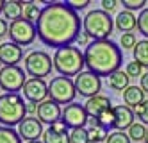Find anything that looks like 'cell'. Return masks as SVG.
I'll return each instance as SVG.
<instances>
[{
  "mask_svg": "<svg viewBox=\"0 0 148 143\" xmlns=\"http://www.w3.org/2000/svg\"><path fill=\"white\" fill-rule=\"evenodd\" d=\"M39 41L47 47H70L80 34V16L64 2H48L36 21Z\"/></svg>",
  "mask_w": 148,
  "mask_h": 143,
  "instance_id": "cell-1",
  "label": "cell"
},
{
  "mask_svg": "<svg viewBox=\"0 0 148 143\" xmlns=\"http://www.w3.org/2000/svg\"><path fill=\"white\" fill-rule=\"evenodd\" d=\"M88 72L98 75V77H111L114 72L121 68V50L111 39L102 41H91L84 50Z\"/></svg>",
  "mask_w": 148,
  "mask_h": 143,
  "instance_id": "cell-2",
  "label": "cell"
},
{
  "mask_svg": "<svg viewBox=\"0 0 148 143\" xmlns=\"http://www.w3.org/2000/svg\"><path fill=\"white\" fill-rule=\"evenodd\" d=\"M52 59H54V70L62 77H71V75L77 77L80 72H84V66H86L84 52L71 45L57 48Z\"/></svg>",
  "mask_w": 148,
  "mask_h": 143,
  "instance_id": "cell-3",
  "label": "cell"
},
{
  "mask_svg": "<svg viewBox=\"0 0 148 143\" xmlns=\"http://www.w3.org/2000/svg\"><path fill=\"white\" fill-rule=\"evenodd\" d=\"M27 118V104L22 95L4 93L0 95V124L2 127L20 125Z\"/></svg>",
  "mask_w": 148,
  "mask_h": 143,
  "instance_id": "cell-4",
  "label": "cell"
},
{
  "mask_svg": "<svg viewBox=\"0 0 148 143\" xmlns=\"http://www.w3.org/2000/svg\"><path fill=\"white\" fill-rule=\"evenodd\" d=\"M112 27L114 21L111 15L102 9H93L82 18V29L89 38H93V41L107 39L112 32Z\"/></svg>",
  "mask_w": 148,
  "mask_h": 143,
  "instance_id": "cell-5",
  "label": "cell"
},
{
  "mask_svg": "<svg viewBox=\"0 0 148 143\" xmlns=\"http://www.w3.org/2000/svg\"><path fill=\"white\" fill-rule=\"evenodd\" d=\"M23 66H25V73L30 75V79H43V77L52 73L54 59L43 50H32L25 56Z\"/></svg>",
  "mask_w": 148,
  "mask_h": 143,
  "instance_id": "cell-6",
  "label": "cell"
},
{
  "mask_svg": "<svg viewBox=\"0 0 148 143\" xmlns=\"http://www.w3.org/2000/svg\"><path fill=\"white\" fill-rule=\"evenodd\" d=\"M77 95L75 82L70 77L57 75L48 82V97L57 104H73V98Z\"/></svg>",
  "mask_w": 148,
  "mask_h": 143,
  "instance_id": "cell-7",
  "label": "cell"
},
{
  "mask_svg": "<svg viewBox=\"0 0 148 143\" xmlns=\"http://www.w3.org/2000/svg\"><path fill=\"white\" fill-rule=\"evenodd\" d=\"M27 73L20 66H2L0 70V90L5 93H18L27 82Z\"/></svg>",
  "mask_w": 148,
  "mask_h": 143,
  "instance_id": "cell-8",
  "label": "cell"
},
{
  "mask_svg": "<svg viewBox=\"0 0 148 143\" xmlns=\"http://www.w3.org/2000/svg\"><path fill=\"white\" fill-rule=\"evenodd\" d=\"M36 36H38L36 23H30V21L23 18L9 23V38H11L13 43H16L20 47H27L30 43H34Z\"/></svg>",
  "mask_w": 148,
  "mask_h": 143,
  "instance_id": "cell-9",
  "label": "cell"
},
{
  "mask_svg": "<svg viewBox=\"0 0 148 143\" xmlns=\"http://www.w3.org/2000/svg\"><path fill=\"white\" fill-rule=\"evenodd\" d=\"M75 90H77V95L80 97H86V98H93L100 95V90H102V79L98 75H95L91 72H80L77 77H75Z\"/></svg>",
  "mask_w": 148,
  "mask_h": 143,
  "instance_id": "cell-10",
  "label": "cell"
},
{
  "mask_svg": "<svg viewBox=\"0 0 148 143\" xmlns=\"http://www.w3.org/2000/svg\"><path fill=\"white\" fill-rule=\"evenodd\" d=\"M61 120L66 124L68 129H84V125H86L89 122V115L86 111V107H84L82 104H68L64 109H62V116Z\"/></svg>",
  "mask_w": 148,
  "mask_h": 143,
  "instance_id": "cell-11",
  "label": "cell"
},
{
  "mask_svg": "<svg viewBox=\"0 0 148 143\" xmlns=\"http://www.w3.org/2000/svg\"><path fill=\"white\" fill-rule=\"evenodd\" d=\"M23 98L32 104H41L48 97V84L43 79H29L23 86Z\"/></svg>",
  "mask_w": 148,
  "mask_h": 143,
  "instance_id": "cell-12",
  "label": "cell"
},
{
  "mask_svg": "<svg viewBox=\"0 0 148 143\" xmlns=\"http://www.w3.org/2000/svg\"><path fill=\"white\" fill-rule=\"evenodd\" d=\"M62 116V109L57 102H54L52 98H47L45 102L38 104V115L36 118L39 120L41 124H48L50 127L54 125L56 122H59Z\"/></svg>",
  "mask_w": 148,
  "mask_h": 143,
  "instance_id": "cell-13",
  "label": "cell"
},
{
  "mask_svg": "<svg viewBox=\"0 0 148 143\" xmlns=\"http://www.w3.org/2000/svg\"><path fill=\"white\" fill-rule=\"evenodd\" d=\"M18 134L22 140H25V143L27 141H39V138L45 134V129H43V124L36 116H27L18 125Z\"/></svg>",
  "mask_w": 148,
  "mask_h": 143,
  "instance_id": "cell-14",
  "label": "cell"
},
{
  "mask_svg": "<svg viewBox=\"0 0 148 143\" xmlns=\"http://www.w3.org/2000/svg\"><path fill=\"white\" fill-rule=\"evenodd\" d=\"M23 57V48L13 41H5L0 45V63L4 66H18Z\"/></svg>",
  "mask_w": 148,
  "mask_h": 143,
  "instance_id": "cell-15",
  "label": "cell"
},
{
  "mask_svg": "<svg viewBox=\"0 0 148 143\" xmlns=\"http://www.w3.org/2000/svg\"><path fill=\"white\" fill-rule=\"evenodd\" d=\"M112 111H114V131L125 133V131H129L132 127L134 118H136L134 109H130L125 104H120V106H114Z\"/></svg>",
  "mask_w": 148,
  "mask_h": 143,
  "instance_id": "cell-16",
  "label": "cell"
},
{
  "mask_svg": "<svg viewBox=\"0 0 148 143\" xmlns=\"http://www.w3.org/2000/svg\"><path fill=\"white\" fill-rule=\"evenodd\" d=\"M84 107H86L89 118H98L102 113L112 109L109 97H105V95H97V97H93V98H88V102L84 104Z\"/></svg>",
  "mask_w": 148,
  "mask_h": 143,
  "instance_id": "cell-17",
  "label": "cell"
},
{
  "mask_svg": "<svg viewBox=\"0 0 148 143\" xmlns=\"http://www.w3.org/2000/svg\"><path fill=\"white\" fill-rule=\"evenodd\" d=\"M116 21V29L121 30L123 34H127V32H132L134 29H137V18L134 16V13H130V11H121V13L114 18Z\"/></svg>",
  "mask_w": 148,
  "mask_h": 143,
  "instance_id": "cell-18",
  "label": "cell"
},
{
  "mask_svg": "<svg viewBox=\"0 0 148 143\" xmlns=\"http://www.w3.org/2000/svg\"><path fill=\"white\" fill-rule=\"evenodd\" d=\"M123 102H125V106H129L130 109L132 107L136 109L139 104L145 102V91L141 90L139 86H129L123 91Z\"/></svg>",
  "mask_w": 148,
  "mask_h": 143,
  "instance_id": "cell-19",
  "label": "cell"
},
{
  "mask_svg": "<svg viewBox=\"0 0 148 143\" xmlns=\"http://www.w3.org/2000/svg\"><path fill=\"white\" fill-rule=\"evenodd\" d=\"M23 15V2H18V0H7L4 6V18L16 21L20 20Z\"/></svg>",
  "mask_w": 148,
  "mask_h": 143,
  "instance_id": "cell-20",
  "label": "cell"
},
{
  "mask_svg": "<svg viewBox=\"0 0 148 143\" xmlns=\"http://www.w3.org/2000/svg\"><path fill=\"white\" fill-rule=\"evenodd\" d=\"M130 81V77L127 75V72L123 70H118V72H114L111 77H109V86H111V90H116V91H125L127 88H129Z\"/></svg>",
  "mask_w": 148,
  "mask_h": 143,
  "instance_id": "cell-21",
  "label": "cell"
},
{
  "mask_svg": "<svg viewBox=\"0 0 148 143\" xmlns=\"http://www.w3.org/2000/svg\"><path fill=\"white\" fill-rule=\"evenodd\" d=\"M134 61H137L143 68H148V39L137 41L134 47Z\"/></svg>",
  "mask_w": 148,
  "mask_h": 143,
  "instance_id": "cell-22",
  "label": "cell"
},
{
  "mask_svg": "<svg viewBox=\"0 0 148 143\" xmlns=\"http://www.w3.org/2000/svg\"><path fill=\"white\" fill-rule=\"evenodd\" d=\"M41 11L43 9H39L38 2H23V20L30 21V23H36V21L39 20L41 16Z\"/></svg>",
  "mask_w": 148,
  "mask_h": 143,
  "instance_id": "cell-23",
  "label": "cell"
},
{
  "mask_svg": "<svg viewBox=\"0 0 148 143\" xmlns=\"http://www.w3.org/2000/svg\"><path fill=\"white\" fill-rule=\"evenodd\" d=\"M43 143H70V133H57L48 127L43 134Z\"/></svg>",
  "mask_w": 148,
  "mask_h": 143,
  "instance_id": "cell-24",
  "label": "cell"
},
{
  "mask_svg": "<svg viewBox=\"0 0 148 143\" xmlns=\"http://www.w3.org/2000/svg\"><path fill=\"white\" fill-rule=\"evenodd\" d=\"M0 143H22V138L13 127H0Z\"/></svg>",
  "mask_w": 148,
  "mask_h": 143,
  "instance_id": "cell-25",
  "label": "cell"
},
{
  "mask_svg": "<svg viewBox=\"0 0 148 143\" xmlns=\"http://www.w3.org/2000/svg\"><path fill=\"white\" fill-rule=\"evenodd\" d=\"M130 141H145V136H146V127L141 124V122H134L132 127L127 131Z\"/></svg>",
  "mask_w": 148,
  "mask_h": 143,
  "instance_id": "cell-26",
  "label": "cell"
},
{
  "mask_svg": "<svg viewBox=\"0 0 148 143\" xmlns=\"http://www.w3.org/2000/svg\"><path fill=\"white\" fill-rule=\"evenodd\" d=\"M88 136H89V143H102L107 140L109 133L103 127H91L88 131Z\"/></svg>",
  "mask_w": 148,
  "mask_h": 143,
  "instance_id": "cell-27",
  "label": "cell"
},
{
  "mask_svg": "<svg viewBox=\"0 0 148 143\" xmlns=\"http://www.w3.org/2000/svg\"><path fill=\"white\" fill-rule=\"evenodd\" d=\"M137 30L148 39V7H145L137 16Z\"/></svg>",
  "mask_w": 148,
  "mask_h": 143,
  "instance_id": "cell-28",
  "label": "cell"
},
{
  "mask_svg": "<svg viewBox=\"0 0 148 143\" xmlns=\"http://www.w3.org/2000/svg\"><path fill=\"white\" fill-rule=\"evenodd\" d=\"M98 122H100V127H103L105 131L109 129H114V111L109 109V111H105L98 116Z\"/></svg>",
  "mask_w": 148,
  "mask_h": 143,
  "instance_id": "cell-29",
  "label": "cell"
},
{
  "mask_svg": "<svg viewBox=\"0 0 148 143\" xmlns=\"http://www.w3.org/2000/svg\"><path fill=\"white\" fill-rule=\"evenodd\" d=\"M70 143H89L86 129H73L70 133Z\"/></svg>",
  "mask_w": 148,
  "mask_h": 143,
  "instance_id": "cell-30",
  "label": "cell"
},
{
  "mask_svg": "<svg viewBox=\"0 0 148 143\" xmlns=\"http://www.w3.org/2000/svg\"><path fill=\"white\" fill-rule=\"evenodd\" d=\"M105 143H130V138L127 133H120V131H114V133H109Z\"/></svg>",
  "mask_w": 148,
  "mask_h": 143,
  "instance_id": "cell-31",
  "label": "cell"
},
{
  "mask_svg": "<svg viewBox=\"0 0 148 143\" xmlns=\"http://www.w3.org/2000/svg\"><path fill=\"white\" fill-rule=\"evenodd\" d=\"M134 113H136V116L139 118V122L143 124V125H148V100H145L143 104H139L136 109H134Z\"/></svg>",
  "mask_w": 148,
  "mask_h": 143,
  "instance_id": "cell-32",
  "label": "cell"
},
{
  "mask_svg": "<svg viewBox=\"0 0 148 143\" xmlns=\"http://www.w3.org/2000/svg\"><path fill=\"white\" fill-rule=\"evenodd\" d=\"M120 45H121L125 50H129V48L134 50V47L137 45V39H136V36H134V32H127V34H121Z\"/></svg>",
  "mask_w": 148,
  "mask_h": 143,
  "instance_id": "cell-33",
  "label": "cell"
},
{
  "mask_svg": "<svg viewBox=\"0 0 148 143\" xmlns=\"http://www.w3.org/2000/svg\"><path fill=\"white\" fill-rule=\"evenodd\" d=\"M120 4H123L125 11H137V9H145V4H146V0H121Z\"/></svg>",
  "mask_w": 148,
  "mask_h": 143,
  "instance_id": "cell-34",
  "label": "cell"
},
{
  "mask_svg": "<svg viewBox=\"0 0 148 143\" xmlns=\"http://www.w3.org/2000/svg\"><path fill=\"white\" fill-rule=\"evenodd\" d=\"M125 72H127L129 77H143V66L137 61H130L129 64H127Z\"/></svg>",
  "mask_w": 148,
  "mask_h": 143,
  "instance_id": "cell-35",
  "label": "cell"
},
{
  "mask_svg": "<svg viewBox=\"0 0 148 143\" xmlns=\"http://www.w3.org/2000/svg\"><path fill=\"white\" fill-rule=\"evenodd\" d=\"M64 4L70 9H73V11H80V9H86L91 2H89V0H66Z\"/></svg>",
  "mask_w": 148,
  "mask_h": 143,
  "instance_id": "cell-36",
  "label": "cell"
},
{
  "mask_svg": "<svg viewBox=\"0 0 148 143\" xmlns=\"http://www.w3.org/2000/svg\"><path fill=\"white\" fill-rule=\"evenodd\" d=\"M120 2H116V0H102V11H105V13H111V11L116 9V6H118Z\"/></svg>",
  "mask_w": 148,
  "mask_h": 143,
  "instance_id": "cell-37",
  "label": "cell"
},
{
  "mask_svg": "<svg viewBox=\"0 0 148 143\" xmlns=\"http://www.w3.org/2000/svg\"><path fill=\"white\" fill-rule=\"evenodd\" d=\"M5 34H9V23L5 18H0V38H4Z\"/></svg>",
  "mask_w": 148,
  "mask_h": 143,
  "instance_id": "cell-38",
  "label": "cell"
},
{
  "mask_svg": "<svg viewBox=\"0 0 148 143\" xmlns=\"http://www.w3.org/2000/svg\"><path fill=\"white\" fill-rule=\"evenodd\" d=\"M52 129H54V131H57V133H68V127H66V124L62 122V120L56 122L54 125H52Z\"/></svg>",
  "mask_w": 148,
  "mask_h": 143,
  "instance_id": "cell-39",
  "label": "cell"
},
{
  "mask_svg": "<svg viewBox=\"0 0 148 143\" xmlns=\"http://www.w3.org/2000/svg\"><path fill=\"white\" fill-rule=\"evenodd\" d=\"M139 88H141L145 93H148V72H146V73H143L141 82H139Z\"/></svg>",
  "mask_w": 148,
  "mask_h": 143,
  "instance_id": "cell-40",
  "label": "cell"
},
{
  "mask_svg": "<svg viewBox=\"0 0 148 143\" xmlns=\"http://www.w3.org/2000/svg\"><path fill=\"white\" fill-rule=\"evenodd\" d=\"M27 115H30V116H36V115H38V104L29 102V104H27Z\"/></svg>",
  "mask_w": 148,
  "mask_h": 143,
  "instance_id": "cell-41",
  "label": "cell"
},
{
  "mask_svg": "<svg viewBox=\"0 0 148 143\" xmlns=\"http://www.w3.org/2000/svg\"><path fill=\"white\" fill-rule=\"evenodd\" d=\"M88 39H89V36L86 34V32H80V34H79V38H77V43H79V45H89V43H88Z\"/></svg>",
  "mask_w": 148,
  "mask_h": 143,
  "instance_id": "cell-42",
  "label": "cell"
},
{
  "mask_svg": "<svg viewBox=\"0 0 148 143\" xmlns=\"http://www.w3.org/2000/svg\"><path fill=\"white\" fill-rule=\"evenodd\" d=\"M4 6H5V2H4V0H0V13H4Z\"/></svg>",
  "mask_w": 148,
  "mask_h": 143,
  "instance_id": "cell-43",
  "label": "cell"
},
{
  "mask_svg": "<svg viewBox=\"0 0 148 143\" xmlns=\"http://www.w3.org/2000/svg\"><path fill=\"white\" fill-rule=\"evenodd\" d=\"M145 143H148V129H146V136H145Z\"/></svg>",
  "mask_w": 148,
  "mask_h": 143,
  "instance_id": "cell-44",
  "label": "cell"
},
{
  "mask_svg": "<svg viewBox=\"0 0 148 143\" xmlns=\"http://www.w3.org/2000/svg\"><path fill=\"white\" fill-rule=\"evenodd\" d=\"M27 143H41V141H27Z\"/></svg>",
  "mask_w": 148,
  "mask_h": 143,
  "instance_id": "cell-45",
  "label": "cell"
},
{
  "mask_svg": "<svg viewBox=\"0 0 148 143\" xmlns=\"http://www.w3.org/2000/svg\"><path fill=\"white\" fill-rule=\"evenodd\" d=\"M0 70H2V63H0Z\"/></svg>",
  "mask_w": 148,
  "mask_h": 143,
  "instance_id": "cell-46",
  "label": "cell"
}]
</instances>
